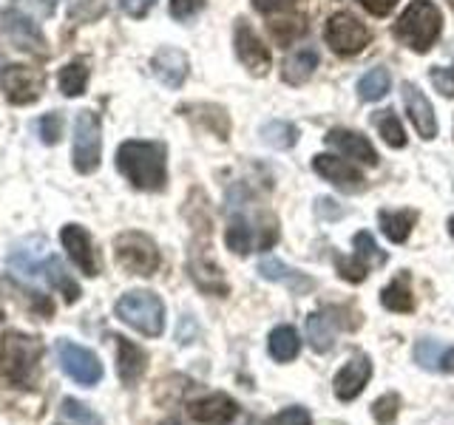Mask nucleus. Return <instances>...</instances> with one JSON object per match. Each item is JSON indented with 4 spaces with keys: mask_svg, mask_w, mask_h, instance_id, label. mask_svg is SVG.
I'll return each instance as SVG.
<instances>
[{
    "mask_svg": "<svg viewBox=\"0 0 454 425\" xmlns=\"http://www.w3.org/2000/svg\"><path fill=\"white\" fill-rule=\"evenodd\" d=\"M168 151L162 142L128 139L117 151V170L134 184L137 190L156 193L168 182Z\"/></svg>",
    "mask_w": 454,
    "mask_h": 425,
    "instance_id": "nucleus-1",
    "label": "nucleus"
},
{
    "mask_svg": "<svg viewBox=\"0 0 454 425\" xmlns=\"http://www.w3.org/2000/svg\"><path fill=\"white\" fill-rule=\"evenodd\" d=\"M440 28H443V14L432 0H411L401 20L395 23V37L411 51L426 54L437 42Z\"/></svg>",
    "mask_w": 454,
    "mask_h": 425,
    "instance_id": "nucleus-2",
    "label": "nucleus"
},
{
    "mask_svg": "<svg viewBox=\"0 0 454 425\" xmlns=\"http://www.w3.org/2000/svg\"><path fill=\"white\" fill-rule=\"evenodd\" d=\"M117 318L131 326V329L156 337L165 329V304L160 301V295L134 290L117 301Z\"/></svg>",
    "mask_w": 454,
    "mask_h": 425,
    "instance_id": "nucleus-3",
    "label": "nucleus"
},
{
    "mask_svg": "<svg viewBox=\"0 0 454 425\" xmlns=\"http://www.w3.org/2000/svg\"><path fill=\"white\" fill-rule=\"evenodd\" d=\"M40 354H43V344L37 337H28V335L12 332L4 337V344H0L4 372L14 386H28V382H32V377L37 372V363H40Z\"/></svg>",
    "mask_w": 454,
    "mask_h": 425,
    "instance_id": "nucleus-4",
    "label": "nucleus"
},
{
    "mask_svg": "<svg viewBox=\"0 0 454 425\" xmlns=\"http://www.w3.org/2000/svg\"><path fill=\"white\" fill-rule=\"evenodd\" d=\"M324 37L330 42V49L335 54H358L369 46V40H372V32H369V26L355 18L352 12H338L333 14L330 20H326V28H324Z\"/></svg>",
    "mask_w": 454,
    "mask_h": 425,
    "instance_id": "nucleus-5",
    "label": "nucleus"
},
{
    "mask_svg": "<svg viewBox=\"0 0 454 425\" xmlns=\"http://www.w3.org/2000/svg\"><path fill=\"white\" fill-rule=\"evenodd\" d=\"M117 250V264L131 275H153L160 269V250L142 233H122L114 241Z\"/></svg>",
    "mask_w": 454,
    "mask_h": 425,
    "instance_id": "nucleus-6",
    "label": "nucleus"
},
{
    "mask_svg": "<svg viewBox=\"0 0 454 425\" xmlns=\"http://www.w3.org/2000/svg\"><path fill=\"white\" fill-rule=\"evenodd\" d=\"M99 151H103V139H99V117L94 111H80L74 120V148H71V162L80 174H91L99 167Z\"/></svg>",
    "mask_w": 454,
    "mask_h": 425,
    "instance_id": "nucleus-7",
    "label": "nucleus"
},
{
    "mask_svg": "<svg viewBox=\"0 0 454 425\" xmlns=\"http://www.w3.org/2000/svg\"><path fill=\"white\" fill-rule=\"evenodd\" d=\"M57 360H60L63 372L74 382H80V386H97L103 380V363H99V358L91 349H85L80 344L60 340L57 344Z\"/></svg>",
    "mask_w": 454,
    "mask_h": 425,
    "instance_id": "nucleus-8",
    "label": "nucleus"
},
{
    "mask_svg": "<svg viewBox=\"0 0 454 425\" xmlns=\"http://www.w3.org/2000/svg\"><path fill=\"white\" fill-rule=\"evenodd\" d=\"M0 85H4V94L9 103L14 105H26L35 103L43 91V74L28 66H6L0 71Z\"/></svg>",
    "mask_w": 454,
    "mask_h": 425,
    "instance_id": "nucleus-9",
    "label": "nucleus"
},
{
    "mask_svg": "<svg viewBox=\"0 0 454 425\" xmlns=\"http://www.w3.org/2000/svg\"><path fill=\"white\" fill-rule=\"evenodd\" d=\"M233 42H236V57L241 60L250 74L264 77L270 71V51L259 40V35L253 32L247 20H236V32H233Z\"/></svg>",
    "mask_w": 454,
    "mask_h": 425,
    "instance_id": "nucleus-10",
    "label": "nucleus"
},
{
    "mask_svg": "<svg viewBox=\"0 0 454 425\" xmlns=\"http://www.w3.org/2000/svg\"><path fill=\"white\" fill-rule=\"evenodd\" d=\"M312 167H316V174L324 176L326 182H333L335 188L347 190V193H355V190H364L366 188V179L364 174L355 165H349L347 159H338V156H330V153H318L316 159H312Z\"/></svg>",
    "mask_w": 454,
    "mask_h": 425,
    "instance_id": "nucleus-11",
    "label": "nucleus"
},
{
    "mask_svg": "<svg viewBox=\"0 0 454 425\" xmlns=\"http://www.w3.org/2000/svg\"><path fill=\"white\" fill-rule=\"evenodd\" d=\"M63 247L68 250V259L74 261V267L82 275H97L99 273V261H97V250L91 244V236L85 227L80 224H68L60 233Z\"/></svg>",
    "mask_w": 454,
    "mask_h": 425,
    "instance_id": "nucleus-12",
    "label": "nucleus"
},
{
    "mask_svg": "<svg viewBox=\"0 0 454 425\" xmlns=\"http://www.w3.org/2000/svg\"><path fill=\"white\" fill-rule=\"evenodd\" d=\"M401 91H403V105H406L411 125H415V131L423 139H434L437 136V117H434V108L429 103V97H426L415 82H403Z\"/></svg>",
    "mask_w": 454,
    "mask_h": 425,
    "instance_id": "nucleus-13",
    "label": "nucleus"
},
{
    "mask_svg": "<svg viewBox=\"0 0 454 425\" xmlns=\"http://www.w3.org/2000/svg\"><path fill=\"white\" fill-rule=\"evenodd\" d=\"M369 377H372V360L366 358V354H355V358L340 368V372L335 375L333 386H335V397L338 400H355L364 389Z\"/></svg>",
    "mask_w": 454,
    "mask_h": 425,
    "instance_id": "nucleus-14",
    "label": "nucleus"
},
{
    "mask_svg": "<svg viewBox=\"0 0 454 425\" xmlns=\"http://www.w3.org/2000/svg\"><path fill=\"white\" fill-rule=\"evenodd\" d=\"M324 142L330 148L340 151L344 156H349V159L361 162V165H369V167L378 165V153L372 148V142H369L358 131H347V128H333V131L324 136Z\"/></svg>",
    "mask_w": 454,
    "mask_h": 425,
    "instance_id": "nucleus-15",
    "label": "nucleus"
},
{
    "mask_svg": "<svg viewBox=\"0 0 454 425\" xmlns=\"http://www.w3.org/2000/svg\"><path fill=\"white\" fill-rule=\"evenodd\" d=\"M239 414V406L227 394H207L202 400L191 403V417L202 425H231Z\"/></svg>",
    "mask_w": 454,
    "mask_h": 425,
    "instance_id": "nucleus-16",
    "label": "nucleus"
},
{
    "mask_svg": "<svg viewBox=\"0 0 454 425\" xmlns=\"http://www.w3.org/2000/svg\"><path fill=\"white\" fill-rule=\"evenodd\" d=\"M151 68H153V77L160 80L162 85H168V89H179V85L184 82V77H188V54L174 49V46H165L153 54L151 60Z\"/></svg>",
    "mask_w": 454,
    "mask_h": 425,
    "instance_id": "nucleus-17",
    "label": "nucleus"
},
{
    "mask_svg": "<svg viewBox=\"0 0 454 425\" xmlns=\"http://www.w3.org/2000/svg\"><path fill=\"white\" fill-rule=\"evenodd\" d=\"M188 267H191V278L196 281L199 290H205L210 295H227V281L222 275V269L210 261V255L196 250L191 255V264Z\"/></svg>",
    "mask_w": 454,
    "mask_h": 425,
    "instance_id": "nucleus-18",
    "label": "nucleus"
},
{
    "mask_svg": "<svg viewBox=\"0 0 454 425\" xmlns=\"http://www.w3.org/2000/svg\"><path fill=\"white\" fill-rule=\"evenodd\" d=\"M145 360H148V354L137 344H131L128 337L117 340V372L125 386H134V382L142 377V372H145Z\"/></svg>",
    "mask_w": 454,
    "mask_h": 425,
    "instance_id": "nucleus-19",
    "label": "nucleus"
},
{
    "mask_svg": "<svg viewBox=\"0 0 454 425\" xmlns=\"http://www.w3.org/2000/svg\"><path fill=\"white\" fill-rule=\"evenodd\" d=\"M316 68H318V51L312 46H304V49L293 51L287 60H284L281 77L287 85H304L312 74H316Z\"/></svg>",
    "mask_w": 454,
    "mask_h": 425,
    "instance_id": "nucleus-20",
    "label": "nucleus"
},
{
    "mask_svg": "<svg viewBox=\"0 0 454 425\" xmlns=\"http://www.w3.org/2000/svg\"><path fill=\"white\" fill-rule=\"evenodd\" d=\"M259 275L267 278V281H276V283H287L293 292H309L312 287H316V281H312V278L301 275L298 269H293L287 264H281L278 259H270V255H267V259H262Z\"/></svg>",
    "mask_w": 454,
    "mask_h": 425,
    "instance_id": "nucleus-21",
    "label": "nucleus"
},
{
    "mask_svg": "<svg viewBox=\"0 0 454 425\" xmlns=\"http://www.w3.org/2000/svg\"><path fill=\"white\" fill-rule=\"evenodd\" d=\"M415 221H418L415 210H380L378 212L380 230L392 241V244H403L411 233V227H415Z\"/></svg>",
    "mask_w": 454,
    "mask_h": 425,
    "instance_id": "nucleus-22",
    "label": "nucleus"
},
{
    "mask_svg": "<svg viewBox=\"0 0 454 425\" xmlns=\"http://www.w3.org/2000/svg\"><path fill=\"white\" fill-rule=\"evenodd\" d=\"M380 304L389 312H411L415 309V295H411L409 273H401L380 290Z\"/></svg>",
    "mask_w": 454,
    "mask_h": 425,
    "instance_id": "nucleus-23",
    "label": "nucleus"
},
{
    "mask_svg": "<svg viewBox=\"0 0 454 425\" xmlns=\"http://www.w3.org/2000/svg\"><path fill=\"white\" fill-rule=\"evenodd\" d=\"M267 349H270V354H273V360L290 363L298 358V352H301V337H298V332L293 329V326H276V329L270 332Z\"/></svg>",
    "mask_w": 454,
    "mask_h": 425,
    "instance_id": "nucleus-24",
    "label": "nucleus"
},
{
    "mask_svg": "<svg viewBox=\"0 0 454 425\" xmlns=\"http://www.w3.org/2000/svg\"><path fill=\"white\" fill-rule=\"evenodd\" d=\"M307 340L316 352H330L335 346V326L324 312H312L307 315Z\"/></svg>",
    "mask_w": 454,
    "mask_h": 425,
    "instance_id": "nucleus-25",
    "label": "nucleus"
},
{
    "mask_svg": "<svg viewBox=\"0 0 454 425\" xmlns=\"http://www.w3.org/2000/svg\"><path fill=\"white\" fill-rule=\"evenodd\" d=\"M389 85H392V77L387 68H369L366 74L358 80V97L364 103H378L389 94Z\"/></svg>",
    "mask_w": 454,
    "mask_h": 425,
    "instance_id": "nucleus-26",
    "label": "nucleus"
},
{
    "mask_svg": "<svg viewBox=\"0 0 454 425\" xmlns=\"http://www.w3.org/2000/svg\"><path fill=\"white\" fill-rule=\"evenodd\" d=\"M43 269H46V278H49L51 287L60 290L66 295L68 304H74L77 298H80V287L68 278V273H66V267L60 264V259H57V255H49V259H43Z\"/></svg>",
    "mask_w": 454,
    "mask_h": 425,
    "instance_id": "nucleus-27",
    "label": "nucleus"
},
{
    "mask_svg": "<svg viewBox=\"0 0 454 425\" xmlns=\"http://www.w3.org/2000/svg\"><path fill=\"white\" fill-rule=\"evenodd\" d=\"M262 139L267 142L270 148L287 151L298 142V128L293 122H287V120H273V122L262 125Z\"/></svg>",
    "mask_w": 454,
    "mask_h": 425,
    "instance_id": "nucleus-28",
    "label": "nucleus"
},
{
    "mask_svg": "<svg viewBox=\"0 0 454 425\" xmlns=\"http://www.w3.org/2000/svg\"><path fill=\"white\" fill-rule=\"evenodd\" d=\"M372 125L378 128V134L383 136V142H387L389 148H406V131H403V125H401V120H397V113L392 108L375 113Z\"/></svg>",
    "mask_w": 454,
    "mask_h": 425,
    "instance_id": "nucleus-29",
    "label": "nucleus"
},
{
    "mask_svg": "<svg viewBox=\"0 0 454 425\" xmlns=\"http://www.w3.org/2000/svg\"><path fill=\"white\" fill-rule=\"evenodd\" d=\"M60 91L66 97H80L85 94V85H89V68H85L82 60H74V63H68L60 68Z\"/></svg>",
    "mask_w": 454,
    "mask_h": 425,
    "instance_id": "nucleus-30",
    "label": "nucleus"
},
{
    "mask_svg": "<svg viewBox=\"0 0 454 425\" xmlns=\"http://www.w3.org/2000/svg\"><path fill=\"white\" fill-rule=\"evenodd\" d=\"M224 241H227V247H231L236 255H247L253 250V230H250V224L245 219L236 216L231 221V227H227Z\"/></svg>",
    "mask_w": 454,
    "mask_h": 425,
    "instance_id": "nucleus-31",
    "label": "nucleus"
},
{
    "mask_svg": "<svg viewBox=\"0 0 454 425\" xmlns=\"http://www.w3.org/2000/svg\"><path fill=\"white\" fill-rule=\"evenodd\" d=\"M307 32L304 18H290V20H273L270 23V35L278 46H293V42Z\"/></svg>",
    "mask_w": 454,
    "mask_h": 425,
    "instance_id": "nucleus-32",
    "label": "nucleus"
},
{
    "mask_svg": "<svg viewBox=\"0 0 454 425\" xmlns=\"http://www.w3.org/2000/svg\"><path fill=\"white\" fill-rule=\"evenodd\" d=\"M352 247H355V255H358L361 261H366L369 267L387 264V252H380V247L375 244V238L369 236L366 230H361L358 236L352 238Z\"/></svg>",
    "mask_w": 454,
    "mask_h": 425,
    "instance_id": "nucleus-33",
    "label": "nucleus"
},
{
    "mask_svg": "<svg viewBox=\"0 0 454 425\" xmlns=\"http://www.w3.org/2000/svg\"><path fill=\"white\" fill-rule=\"evenodd\" d=\"M335 264H338V273H340V278L344 281H349V283H361L366 275H369V267L366 261H361L358 255H349V259H344V255H335Z\"/></svg>",
    "mask_w": 454,
    "mask_h": 425,
    "instance_id": "nucleus-34",
    "label": "nucleus"
},
{
    "mask_svg": "<svg viewBox=\"0 0 454 425\" xmlns=\"http://www.w3.org/2000/svg\"><path fill=\"white\" fill-rule=\"evenodd\" d=\"M397 411H401V397L397 394H383L380 400H375V406H372V414L380 425H392Z\"/></svg>",
    "mask_w": 454,
    "mask_h": 425,
    "instance_id": "nucleus-35",
    "label": "nucleus"
},
{
    "mask_svg": "<svg viewBox=\"0 0 454 425\" xmlns=\"http://www.w3.org/2000/svg\"><path fill=\"white\" fill-rule=\"evenodd\" d=\"M267 425H312V417H309V411H307V408H301V406H290V408L278 411L276 417H270Z\"/></svg>",
    "mask_w": 454,
    "mask_h": 425,
    "instance_id": "nucleus-36",
    "label": "nucleus"
},
{
    "mask_svg": "<svg viewBox=\"0 0 454 425\" xmlns=\"http://www.w3.org/2000/svg\"><path fill=\"white\" fill-rule=\"evenodd\" d=\"M63 414H66L68 420L80 422V425H103V422H99V417L94 414V411H91L89 406H82V403H77V400H66V403H63Z\"/></svg>",
    "mask_w": 454,
    "mask_h": 425,
    "instance_id": "nucleus-37",
    "label": "nucleus"
},
{
    "mask_svg": "<svg viewBox=\"0 0 454 425\" xmlns=\"http://www.w3.org/2000/svg\"><path fill=\"white\" fill-rule=\"evenodd\" d=\"M40 139L46 142V145H54L57 139H60V134H63V117L60 113H49V117H43L40 120Z\"/></svg>",
    "mask_w": 454,
    "mask_h": 425,
    "instance_id": "nucleus-38",
    "label": "nucleus"
},
{
    "mask_svg": "<svg viewBox=\"0 0 454 425\" xmlns=\"http://www.w3.org/2000/svg\"><path fill=\"white\" fill-rule=\"evenodd\" d=\"M205 9V0H170V18L176 20H191L193 14Z\"/></svg>",
    "mask_w": 454,
    "mask_h": 425,
    "instance_id": "nucleus-39",
    "label": "nucleus"
},
{
    "mask_svg": "<svg viewBox=\"0 0 454 425\" xmlns=\"http://www.w3.org/2000/svg\"><path fill=\"white\" fill-rule=\"evenodd\" d=\"M432 85L443 94V97H454V68H432Z\"/></svg>",
    "mask_w": 454,
    "mask_h": 425,
    "instance_id": "nucleus-40",
    "label": "nucleus"
},
{
    "mask_svg": "<svg viewBox=\"0 0 454 425\" xmlns=\"http://www.w3.org/2000/svg\"><path fill=\"white\" fill-rule=\"evenodd\" d=\"M415 354H418V360H420V366H426V368H437V358H440V346L434 344V340H423V344H418Z\"/></svg>",
    "mask_w": 454,
    "mask_h": 425,
    "instance_id": "nucleus-41",
    "label": "nucleus"
},
{
    "mask_svg": "<svg viewBox=\"0 0 454 425\" xmlns=\"http://www.w3.org/2000/svg\"><path fill=\"white\" fill-rule=\"evenodd\" d=\"M298 4V0H253V9L262 14H276V12H287Z\"/></svg>",
    "mask_w": 454,
    "mask_h": 425,
    "instance_id": "nucleus-42",
    "label": "nucleus"
},
{
    "mask_svg": "<svg viewBox=\"0 0 454 425\" xmlns=\"http://www.w3.org/2000/svg\"><path fill=\"white\" fill-rule=\"evenodd\" d=\"M358 4L369 12L375 14V18H387V14L401 4V0H358Z\"/></svg>",
    "mask_w": 454,
    "mask_h": 425,
    "instance_id": "nucleus-43",
    "label": "nucleus"
},
{
    "mask_svg": "<svg viewBox=\"0 0 454 425\" xmlns=\"http://www.w3.org/2000/svg\"><path fill=\"white\" fill-rule=\"evenodd\" d=\"M156 0H120V6L125 14H131V18H145V14L153 9Z\"/></svg>",
    "mask_w": 454,
    "mask_h": 425,
    "instance_id": "nucleus-44",
    "label": "nucleus"
},
{
    "mask_svg": "<svg viewBox=\"0 0 454 425\" xmlns=\"http://www.w3.org/2000/svg\"><path fill=\"white\" fill-rule=\"evenodd\" d=\"M18 4H20L26 12H35L37 18H49V14L54 12V4H57V0H18Z\"/></svg>",
    "mask_w": 454,
    "mask_h": 425,
    "instance_id": "nucleus-45",
    "label": "nucleus"
},
{
    "mask_svg": "<svg viewBox=\"0 0 454 425\" xmlns=\"http://www.w3.org/2000/svg\"><path fill=\"white\" fill-rule=\"evenodd\" d=\"M437 368L440 372H449L454 375V346L446 349V352H440V358H437Z\"/></svg>",
    "mask_w": 454,
    "mask_h": 425,
    "instance_id": "nucleus-46",
    "label": "nucleus"
},
{
    "mask_svg": "<svg viewBox=\"0 0 454 425\" xmlns=\"http://www.w3.org/2000/svg\"><path fill=\"white\" fill-rule=\"evenodd\" d=\"M449 233L454 236V216H451V221H449Z\"/></svg>",
    "mask_w": 454,
    "mask_h": 425,
    "instance_id": "nucleus-47",
    "label": "nucleus"
},
{
    "mask_svg": "<svg viewBox=\"0 0 454 425\" xmlns=\"http://www.w3.org/2000/svg\"><path fill=\"white\" fill-rule=\"evenodd\" d=\"M449 4H451V6H454V0H449Z\"/></svg>",
    "mask_w": 454,
    "mask_h": 425,
    "instance_id": "nucleus-48",
    "label": "nucleus"
}]
</instances>
